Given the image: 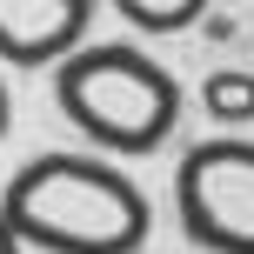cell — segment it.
Listing matches in <instances>:
<instances>
[{
	"mask_svg": "<svg viewBox=\"0 0 254 254\" xmlns=\"http://www.w3.org/2000/svg\"><path fill=\"white\" fill-rule=\"evenodd\" d=\"M0 214L40 254H140L147 194L94 154H34L0 188Z\"/></svg>",
	"mask_w": 254,
	"mask_h": 254,
	"instance_id": "1",
	"label": "cell"
},
{
	"mask_svg": "<svg viewBox=\"0 0 254 254\" xmlns=\"http://www.w3.org/2000/svg\"><path fill=\"white\" fill-rule=\"evenodd\" d=\"M54 101L94 147L114 154H154L181 127V80L134 40H87L54 67Z\"/></svg>",
	"mask_w": 254,
	"mask_h": 254,
	"instance_id": "2",
	"label": "cell"
},
{
	"mask_svg": "<svg viewBox=\"0 0 254 254\" xmlns=\"http://www.w3.org/2000/svg\"><path fill=\"white\" fill-rule=\"evenodd\" d=\"M174 207L194 248L254 254V140L221 134L188 147V161L174 167Z\"/></svg>",
	"mask_w": 254,
	"mask_h": 254,
	"instance_id": "3",
	"label": "cell"
},
{
	"mask_svg": "<svg viewBox=\"0 0 254 254\" xmlns=\"http://www.w3.org/2000/svg\"><path fill=\"white\" fill-rule=\"evenodd\" d=\"M94 0H0V61L7 67H61L87 47Z\"/></svg>",
	"mask_w": 254,
	"mask_h": 254,
	"instance_id": "4",
	"label": "cell"
},
{
	"mask_svg": "<svg viewBox=\"0 0 254 254\" xmlns=\"http://www.w3.org/2000/svg\"><path fill=\"white\" fill-rule=\"evenodd\" d=\"M134 34H188L207 13V0H107Z\"/></svg>",
	"mask_w": 254,
	"mask_h": 254,
	"instance_id": "5",
	"label": "cell"
},
{
	"mask_svg": "<svg viewBox=\"0 0 254 254\" xmlns=\"http://www.w3.org/2000/svg\"><path fill=\"white\" fill-rule=\"evenodd\" d=\"M201 101H207V114H214V121H254V74L221 67V74H207Z\"/></svg>",
	"mask_w": 254,
	"mask_h": 254,
	"instance_id": "6",
	"label": "cell"
},
{
	"mask_svg": "<svg viewBox=\"0 0 254 254\" xmlns=\"http://www.w3.org/2000/svg\"><path fill=\"white\" fill-rule=\"evenodd\" d=\"M0 254H27V241L13 234V221H7V214H0Z\"/></svg>",
	"mask_w": 254,
	"mask_h": 254,
	"instance_id": "7",
	"label": "cell"
},
{
	"mask_svg": "<svg viewBox=\"0 0 254 254\" xmlns=\"http://www.w3.org/2000/svg\"><path fill=\"white\" fill-rule=\"evenodd\" d=\"M7 121H13V107H7V87H0V134H7Z\"/></svg>",
	"mask_w": 254,
	"mask_h": 254,
	"instance_id": "8",
	"label": "cell"
}]
</instances>
